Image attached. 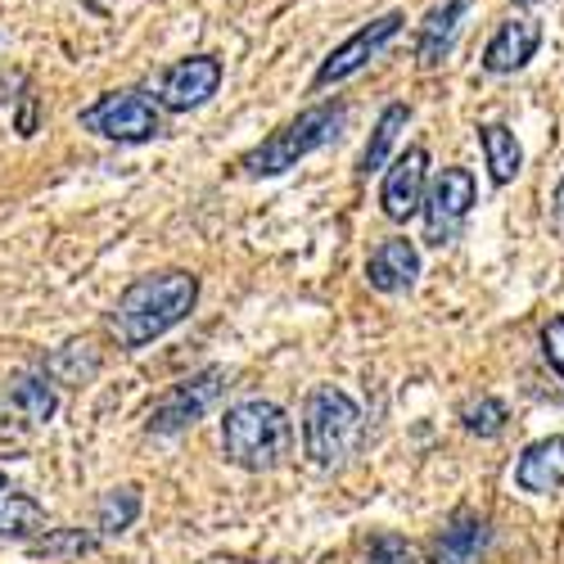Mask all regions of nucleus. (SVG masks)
<instances>
[{"label":"nucleus","mask_w":564,"mask_h":564,"mask_svg":"<svg viewBox=\"0 0 564 564\" xmlns=\"http://www.w3.org/2000/svg\"><path fill=\"white\" fill-rule=\"evenodd\" d=\"M514 479H520L524 492H538V497L564 488V438L555 434V438L529 443L520 465H514Z\"/></svg>","instance_id":"4468645a"},{"label":"nucleus","mask_w":564,"mask_h":564,"mask_svg":"<svg viewBox=\"0 0 564 564\" xmlns=\"http://www.w3.org/2000/svg\"><path fill=\"white\" fill-rule=\"evenodd\" d=\"M370 564H420V555H415L402 538L384 533V538H375V542H370Z\"/></svg>","instance_id":"b1692460"},{"label":"nucleus","mask_w":564,"mask_h":564,"mask_svg":"<svg viewBox=\"0 0 564 564\" xmlns=\"http://www.w3.org/2000/svg\"><path fill=\"white\" fill-rule=\"evenodd\" d=\"M221 77H226V68H221L217 55H185V59H176L159 77V109H167V113L204 109L221 90Z\"/></svg>","instance_id":"1a4fd4ad"},{"label":"nucleus","mask_w":564,"mask_h":564,"mask_svg":"<svg viewBox=\"0 0 564 564\" xmlns=\"http://www.w3.org/2000/svg\"><path fill=\"white\" fill-rule=\"evenodd\" d=\"M465 430L479 434V438H497V434L506 430V402H497V398L469 402V406H465Z\"/></svg>","instance_id":"4be33fe9"},{"label":"nucleus","mask_w":564,"mask_h":564,"mask_svg":"<svg viewBox=\"0 0 564 564\" xmlns=\"http://www.w3.org/2000/svg\"><path fill=\"white\" fill-rule=\"evenodd\" d=\"M195 303H199V280L191 271L140 275L122 290V299L113 307V330H118L122 348H145L191 316Z\"/></svg>","instance_id":"f257e3e1"},{"label":"nucleus","mask_w":564,"mask_h":564,"mask_svg":"<svg viewBox=\"0 0 564 564\" xmlns=\"http://www.w3.org/2000/svg\"><path fill=\"white\" fill-rule=\"evenodd\" d=\"M479 150H484L488 176L497 185H510L514 176L524 172V150H520V140H514V131L506 122H484L479 127Z\"/></svg>","instance_id":"2eb2a0df"},{"label":"nucleus","mask_w":564,"mask_h":564,"mask_svg":"<svg viewBox=\"0 0 564 564\" xmlns=\"http://www.w3.org/2000/svg\"><path fill=\"white\" fill-rule=\"evenodd\" d=\"M45 370H51L59 384H86L90 375L100 370V357H96L90 344H64L51 361H45Z\"/></svg>","instance_id":"412c9836"},{"label":"nucleus","mask_w":564,"mask_h":564,"mask_svg":"<svg viewBox=\"0 0 564 564\" xmlns=\"http://www.w3.org/2000/svg\"><path fill=\"white\" fill-rule=\"evenodd\" d=\"M475 199H479V185H475V172L469 167H443L430 185V195H425V240L434 249L452 245L460 226L469 221V213H475Z\"/></svg>","instance_id":"0eeeda50"},{"label":"nucleus","mask_w":564,"mask_h":564,"mask_svg":"<svg viewBox=\"0 0 564 564\" xmlns=\"http://www.w3.org/2000/svg\"><path fill=\"white\" fill-rule=\"evenodd\" d=\"M344 122H348V105H344V100L312 105V109H303L299 118H290L280 131H271L262 145H253V150L240 159V167H245L249 176H280V172L299 167L307 154L325 150L330 140H339Z\"/></svg>","instance_id":"7ed1b4c3"},{"label":"nucleus","mask_w":564,"mask_h":564,"mask_svg":"<svg viewBox=\"0 0 564 564\" xmlns=\"http://www.w3.org/2000/svg\"><path fill=\"white\" fill-rule=\"evenodd\" d=\"M542 51V19H529V14H514L506 23H497V32L488 36L484 45V73L492 77H514L520 68H529Z\"/></svg>","instance_id":"9b49d317"},{"label":"nucleus","mask_w":564,"mask_h":564,"mask_svg":"<svg viewBox=\"0 0 564 564\" xmlns=\"http://www.w3.org/2000/svg\"><path fill=\"white\" fill-rule=\"evenodd\" d=\"M415 275H420V253H415V245L406 240V235L384 240L366 262L370 290H380V294H406L415 285Z\"/></svg>","instance_id":"ddd939ff"},{"label":"nucleus","mask_w":564,"mask_h":564,"mask_svg":"<svg viewBox=\"0 0 564 564\" xmlns=\"http://www.w3.org/2000/svg\"><path fill=\"white\" fill-rule=\"evenodd\" d=\"M82 131L113 140V145H145V140L163 135V109L145 90H105L100 100H90L77 113Z\"/></svg>","instance_id":"39448f33"},{"label":"nucleus","mask_w":564,"mask_h":564,"mask_svg":"<svg viewBox=\"0 0 564 564\" xmlns=\"http://www.w3.org/2000/svg\"><path fill=\"white\" fill-rule=\"evenodd\" d=\"M221 380H226V370H221V366H208V370L191 375V380L172 384V389L154 402V411H150V430H154V434H181V430H191L195 420H204V411L217 402Z\"/></svg>","instance_id":"6e6552de"},{"label":"nucleus","mask_w":564,"mask_h":564,"mask_svg":"<svg viewBox=\"0 0 564 564\" xmlns=\"http://www.w3.org/2000/svg\"><path fill=\"white\" fill-rule=\"evenodd\" d=\"M100 538L96 533H82V529H64V533H45L32 542L36 555H86V551H96Z\"/></svg>","instance_id":"5701e85b"},{"label":"nucleus","mask_w":564,"mask_h":564,"mask_svg":"<svg viewBox=\"0 0 564 564\" xmlns=\"http://www.w3.org/2000/svg\"><path fill=\"white\" fill-rule=\"evenodd\" d=\"M551 217H555V226H564V176L555 181V195H551Z\"/></svg>","instance_id":"bb28decb"},{"label":"nucleus","mask_w":564,"mask_h":564,"mask_svg":"<svg viewBox=\"0 0 564 564\" xmlns=\"http://www.w3.org/2000/svg\"><path fill=\"white\" fill-rule=\"evenodd\" d=\"M402 28H406V14H402V10H389V14H380V19L361 23L348 41H339L335 51L321 59V68L312 73V90H325V86H339V82L357 77L375 55H384L389 41H398Z\"/></svg>","instance_id":"423d86ee"},{"label":"nucleus","mask_w":564,"mask_h":564,"mask_svg":"<svg viewBox=\"0 0 564 564\" xmlns=\"http://www.w3.org/2000/svg\"><path fill=\"white\" fill-rule=\"evenodd\" d=\"M140 506H145V497H140V488H135V484L109 488V492L100 497V506H96V529H100L105 538L127 533V529L140 520Z\"/></svg>","instance_id":"6ab92c4d"},{"label":"nucleus","mask_w":564,"mask_h":564,"mask_svg":"<svg viewBox=\"0 0 564 564\" xmlns=\"http://www.w3.org/2000/svg\"><path fill=\"white\" fill-rule=\"evenodd\" d=\"M221 447H226V460L240 465V469H275L285 465L290 452H294V425L290 415L280 411L275 402H235L221 420Z\"/></svg>","instance_id":"f03ea898"},{"label":"nucleus","mask_w":564,"mask_h":564,"mask_svg":"<svg viewBox=\"0 0 564 564\" xmlns=\"http://www.w3.org/2000/svg\"><path fill=\"white\" fill-rule=\"evenodd\" d=\"M425 195H430V154H425V145H411L384 172L380 208L389 221H411L420 208H425Z\"/></svg>","instance_id":"9d476101"},{"label":"nucleus","mask_w":564,"mask_h":564,"mask_svg":"<svg viewBox=\"0 0 564 564\" xmlns=\"http://www.w3.org/2000/svg\"><path fill=\"white\" fill-rule=\"evenodd\" d=\"M14 127H19V135H32V131H36V96H32V90L19 100V118H14Z\"/></svg>","instance_id":"a878e982"},{"label":"nucleus","mask_w":564,"mask_h":564,"mask_svg":"<svg viewBox=\"0 0 564 564\" xmlns=\"http://www.w3.org/2000/svg\"><path fill=\"white\" fill-rule=\"evenodd\" d=\"M465 14H469V0H438V6H430V14L415 23V64L420 68H438L452 55V41H456Z\"/></svg>","instance_id":"f8f14e48"},{"label":"nucleus","mask_w":564,"mask_h":564,"mask_svg":"<svg viewBox=\"0 0 564 564\" xmlns=\"http://www.w3.org/2000/svg\"><path fill=\"white\" fill-rule=\"evenodd\" d=\"M45 529V510L19 492L6 475H0V538H14V542H36V533Z\"/></svg>","instance_id":"dca6fc26"},{"label":"nucleus","mask_w":564,"mask_h":564,"mask_svg":"<svg viewBox=\"0 0 564 564\" xmlns=\"http://www.w3.org/2000/svg\"><path fill=\"white\" fill-rule=\"evenodd\" d=\"M406 122H411V105H402V100L380 113V122H375L366 150H361V159H357V172H361V176L380 172V167L389 163V154H393V145H398V135L406 131Z\"/></svg>","instance_id":"f3484780"},{"label":"nucleus","mask_w":564,"mask_h":564,"mask_svg":"<svg viewBox=\"0 0 564 564\" xmlns=\"http://www.w3.org/2000/svg\"><path fill=\"white\" fill-rule=\"evenodd\" d=\"M357 438H361V406L335 384L312 389L307 402H303V447H307V456L325 469L344 465L352 456Z\"/></svg>","instance_id":"20e7f679"},{"label":"nucleus","mask_w":564,"mask_h":564,"mask_svg":"<svg viewBox=\"0 0 564 564\" xmlns=\"http://www.w3.org/2000/svg\"><path fill=\"white\" fill-rule=\"evenodd\" d=\"M10 402L19 406V415L28 420V425H45V420L55 415V406H59L55 389L45 380H36V375H14L10 380Z\"/></svg>","instance_id":"aec40b11"},{"label":"nucleus","mask_w":564,"mask_h":564,"mask_svg":"<svg viewBox=\"0 0 564 564\" xmlns=\"http://www.w3.org/2000/svg\"><path fill=\"white\" fill-rule=\"evenodd\" d=\"M484 520H475L469 510H460L452 529H443L438 546H434V564H469V555H475L484 546Z\"/></svg>","instance_id":"a211bd4d"},{"label":"nucleus","mask_w":564,"mask_h":564,"mask_svg":"<svg viewBox=\"0 0 564 564\" xmlns=\"http://www.w3.org/2000/svg\"><path fill=\"white\" fill-rule=\"evenodd\" d=\"M510 6H542V0H510Z\"/></svg>","instance_id":"cd10ccee"},{"label":"nucleus","mask_w":564,"mask_h":564,"mask_svg":"<svg viewBox=\"0 0 564 564\" xmlns=\"http://www.w3.org/2000/svg\"><path fill=\"white\" fill-rule=\"evenodd\" d=\"M542 352H546V361L555 366V375L564 380V316H551L542 325Z\"/></svg>","instance_id":"393cba45"}]
</instances>
